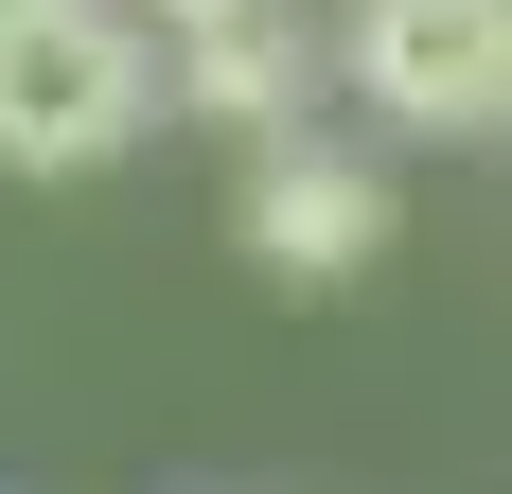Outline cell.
Segmentation results:
<instances>
[{
	"label": "cell",
	"mask_w": 512,
	"mask_h": 494,
	"mask_svg": "<svg viewBox=\"0 0 512 494\" xmlns=\"http://www.w3.org/2000/svg\"><path fill=\"white\" fill-rule=\"evenodd\" d=\"M177 71L124 0H36V18H0V159L18 177H106V159L142 142Z\"/></svg>",
	"instance_id": "obj_1"
},
{
	"label": "cell",
	"mask_w": 512,
	"mask_h": 494,
	"mask_svg": "<svg viewBox=\"0 0 512 494\" xmlns=\"http://www.w3.org/2000/svg\"><path fill=\"white\" fill-rule=\"evenodd\" d=\"M336 53L407 142H512V0H354Z\"/></svg>",
	"instance_id": "obj_2"
},
{
	"label": "cell",
	"mask_w": 512,
	"mask_h": 494,
	"mask_svg": "<svg viewBox=\"0 0 512 494\" xmlns=\"http://www.w3.org/2000/svg\"><path fill=\"white\" fill-rule=\"evenodd\" d=\"M248 247L283 283H354L371 247H389V177L336 142H248Z\"/></svg>",
	"instance_id": "obj_3"
},
{
	"label": "cell",
	"mask_w": 512,
	"mask_h": 494,
	"mask_svg": "<svg viewBox=\"0 0 512 494\" xmlns=\"http://www.w3.org/2000/svg\"><path fill=\"white\" fill-rule=\"evenodd\" d=\"M177 106H195V124H230V142H301V36H283V18H195V36H177Z\"/></svg>",
	"instance_id": "obj_4"
},
{
	"label": "cell",
	"mask_w": 512,
	"mask_h": 494,
	"mask_svg": "<svg viewBox=\"0 0 512 494\" xmlns=\"http://www.w3.org/2000/svg\"><path fill=\"white\" fill-rule=\"evenodd\" d=\"M195 18H248V0H159V36H195Z\"/></svg>",
	"instance_id": "obj_5"
},
{
	"label": "cell",
	"mask_w": 512,
	"mask_h": 494,
	"mask_svg": "<svg viewBox=\"0 0 512 494\" xmlns=\"http://www.w3.org/2000/svg\"><path fill=\"white\" fill-rule=\"evenodd\" d=\"M0 18H36V0H0Z\"/></svg>",
	"instance_id": "obj_6"
}]
</instances>
